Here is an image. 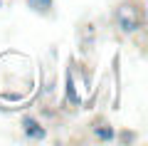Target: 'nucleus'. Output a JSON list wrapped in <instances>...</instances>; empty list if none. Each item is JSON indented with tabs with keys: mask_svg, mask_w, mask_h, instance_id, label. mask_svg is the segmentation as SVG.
<instances>
[{
	"mask_svg": "<svg viewBox=\"0 0 148 146\" xmlns=\"http://www.w3.org/2000/svg\"><path fill=\"white\" fill-rule=\"evenodd\" d=\"M22 131H25L30 139H37V141L47 136V131L37 124V119H32V116H25V119H22Z\"/></svg>",
	"mask_w": 148,
	"mask_h": 146,
	"instance_id": "f03ea898",
	"label": "nucleus"
},
{
	"mask_svg": "<svg viewBox=\"0 0 148 146\" xmlns=\"http://www.w3.org/2000/svg\"><path fill=\"white\" fill-rule=\"evenodd\" d=\"M27 5L32 8L35 12H49V8H52V0H27Z\"/></svg>",
	"mask_w": 148,
	"mask_h": 146,
	"instance_id": "7ed1b4c3",
	"label": "nucleus"
},
{
	"mask_svg": "<svg viewBox=\"0 0 148 146\" xmlns=\"http://www.w3.org/2000/svg\"><path fill=\"white\" fill-rule=\"evenodd\" d=\"M67 99L72 102V104H79V94H77V89H74L72 74H67Z\"/></svg>",
	"mask_w": 148,
	"mask_h": 146,
	"instance_id": "20e7f679",
	"label": "nucleus"
},
{
	"mask_svg": "<svg viewBox=\"0 0 148 146\" xmlns=\"http://www.w3.org/2000/svg\"><path fill=\"white\" fill-rule=\"evenodd\" d=\"M116 20H119V27H121L123 32H136L138 27H141V17H138V12L133 10L131 5H121L119 8Z\"/></svg>",
	"mask_w": 148,
	"mask_h": 146,
	"instance_id": "f257e3e1",
	"label": "nucleus"
},
{
	"mask_svg": "<svg viewBox=\"0 0 148 146\" xmlns=\"http://www.w3.org/2000/svg\"><path fill=\"white\" fill-rule=\"evenodd\" d=\"M94 134L99 136L101 141H109V139H114V131H111V129H106V126H96V129H94Z\"/></svg>",
	"mask_w": 148,
	"mask_h": 146,
	"instance_id": "39448f33",
	"label": "nucleus"
}]
</instances>
